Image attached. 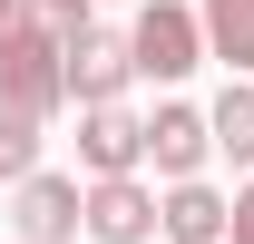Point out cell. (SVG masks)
Segmentation results:
<instances>
[{"label": "cell", "mask_w": 254, "mask_h": 244, "mask_svg": "<svg viewBox=\"0 0 254 244\" xmlns=\"http://www.w3.org/2000/svg\"><path fill=\"white\" fill-rule=\"evenodd\" d=\"M147 156H157V176H166V185H195V166L215 156V137H205V108L166 98L157 118H147Z\"/></svg>", "instance_id": "cell-6"}, {"label": "cell", "mask_w": 254, "mask_h": 244, "mask_svg": "<svg viewBox=\"0 0 254 244\" xmlns=\"http://www.w3.org/2000/svg\"><path fill=\"white\" fill-rule=\"evenodd\" d=\"M20 20H30V30H49L59 49H68V39H88V30H98V20H88V0H20Z\"/></svg>", "instance_id": "cell-12"}, {"label": "cell", "mask_w": 254, "mask_h": 244, "mask_svg": "<svg viewBox=\"0 0 254 244\" xmlns=\"http://www.w3.org/2000/svg\"><path fill=\"white\" fill-rule=\"evenodd\" d=\"M10 20H20V0H0V30H10Z\"/></svg>", "instance_id": "cell-14"}, {"label": "cell", "mask_w": 254, "mask_h": 244, "mask_svg": "<svg viewBox=\"0 0 254 244\" xmlns=\"http://www.w3.org/2000/svg\"><path fill=\"white\" fill-rule=\"evenodd\" d=\"M225 244H254V185L235 195V215H225Z\"/></svg>", "instance_id": "cell-13"}, {"label": "cell", "mask_w": 254, "mask_h": 244, "mask_svg": "<svg viewBox=\"0 0 254 244\" xmlns=\"http://www.w3.org/2000/svg\"><path fill=\"white\" fill-rule=\"evenodd\" d=\"M195 30H205V59H225L235 78L254 68V0H195Z\"/></svg>", "instance_id": "cell-9"}, {"label": "cell", "mask_w": 254, "mask_h": 244, "mask_svg": "<svg viewBox=\"0 0 254 244\" xmlns=\"http://www.w3.org/2000/svg\"><path fill=\"white\" fill-rule=\"evenodd\" d=\"M78 195H88L78 176H30V185H10L20 244H68V235H88V225H78Z\"/></svg>", "instance_id": "cell-3"}, {"label": "cell", "mask_w": 254, "mask_h": 244, "mask_svg": "<svg viewBox=\"0 0 254 244\" xmlns=\"http://www.w3.org/2000/svg\"><path fill=\"white\" fill-rule=\"evenodd\" d=\"M127 59H137V78H186V68L205 59L195 10H186V0H147V10H137V30H127Z\"/></svg>", "instance_id": "cell-2"}, {"label": "cell", "mask_w": 254, "mask_h": 244, "mask_svg": "<svg viewBox=\"0 0 254 244\" xmlns=\"http://www.w3.org/2000/svg\"><path fill=\"white\" fill-rule=\"evenodd\" d=\"M0 108H10V118H49V108H68V49H59L49 30H30V20L0 30Z\"/></svg>", "instance_id": "cell-1"}, {"label": "cell", "mask_w": 254, "mask_h": 244, "mask_svg": "<svg viewBox=\"0 0 254 244\" xmlns=\"http://www.w3.org/2000/svg\"><path fill=\"white\" fill-rule=\"evenodd\" d=\"M30 176H39V118L0 108V185H30Z\"/></svg>", "instance_id": "cell-11"}, {"label": "cell", "mask_w": 254, "mask_h": 244, "mask_svg": "<svg viewBox=\"0 0 254 244\" xmlns=\"http://www.w3.org/2000/svg\"><path fill=\"white\" fill-rule=\"evenodd\" d=\"M78 225H88L98 244H147V235H157V195H147L137 176H108V185L78 195Z\"/></svg>", "instance_id": "cell-4"}, {"label": "cell", "mask_w": 254, "mask_h": 244, "mask_svg": "<svg viewBox=\"0 0 254 244\" xmlns=\"http://www.w3.org/2000/svg\"><path fill=\"white\" fill-rule=\"evenodd\" d=\"M225 215H235V205L195 176V185H166V195H157V235H176V244H225Z\"/></svg>", "instance_id": "cell-8"}, {"label": "cell", "mask_w": 254, "mask_h": 244, "mask_svg": "<svg viewBox=\"0 0 254 244\" xmlns=\"http://www.w3.org/2000/svg\"><path fill=\"white\" fill-rule=\"evenodd\" d=\"M127 78H137V59H127V39H118V30L68 39V98H78V108H118Z\"/></svg>", "instance_id": "cell-7"}, {"label": "cell", "mask_w": 254, "mask_h": 244, "mask_svg": "<svg viewBox=\"0 0 254 244\" xmlns=\"http://www.w3.org/2000/svg\"><path fill=\"white\" fill-rule=\"evenodd\" d=\"M205 137H215V147L235 156V166H254V88H245V78H235V88H225L215 108H205Z\"/></svg>", "instance_id": "cell-10"}, {"label": "cell", "mask_w": 254, "mask_h": 244, "mask_svg": "<svg viewBox=\"0 0 254 244\" xmlns=\"http://www.w3.org/2000/svg\"><path fill=\"white\" fill-rule=\"evenodd\" d=\"M137 156H147V118H127V108H88V118H78V166H88V185L137 176Z\"/></svg>", "instance_id": "cell-5"}]
</instances>
